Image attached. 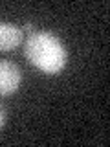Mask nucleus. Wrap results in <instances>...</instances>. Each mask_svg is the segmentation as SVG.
Masks as SVG:
<instances>
[{
    "label": "nucleus",
    "mask_w": 110,
    "mask_h": 147,
    "mask_svg": "<svg viewBox=\"0 0 110 147\" xmlns=\"http://www.w3.org/2000/svg\"><path fill=\"white\" fill-rule=\"evenodd\" d=\"M24 53L39 70L46 74H57L66 64L68 53L62 40L50 31H37L24 42Z\"/></svg>",
    "instance_id": "obj_1"
},
{
    "label": "nucleus",
    "mask_w": 110,
    "mask_h": 147,
    "mask_svg": "<svg viewBox=\"0 0 110 147\" xmlns=\"http://www.w3.org/2000/svg\"><path fill=\"white\" fill-rule=\"evenodd\" d=\"M20 79H22V74L15 63L0 59V96H7L17 92Z\"/></svg>",
    "instance_id": "obj_2"
},
{
    "label": "nucleus",
    "mask_w": 110,
    "mask_h": 147,
    "mask_svg": "<svg viewBox=\"0 0 110 147\" xmlns=\"http://www.w3.org/2000/svg\"><path fill=\"white\" fill-rule=\"evenodd\" d=\"M22 40V30L11 22H0V50L7 52L20 44Z\"/></svg>",
    "instance_id": "obj_3"
},
{
    "label": "nucleus",
    "mask_w": 110,
    "mask_h": 147,
    "mask_svg": "<svg viewBox=\"0 0 110 147\" xmlns=\"http://www.w3.org/2000/svg\"><path fill=\"white\" fill-rule=\"evenodd\" d=\"M4 123H6V110H4V107L0 105V129L4 127Z\"/></svg>",
    "instance_id": "obj_4"
},
{
    "label": "nucleus",
    "mask_w": 110,
    "mask_h": 147,
    "mask_svg": "<svg viewBox=\"0 0 110 147\" xmlns=\"http://www.w3.org/2000/svg\"><path fill=\"white\" fill-rule=\"evenodd\" d=\"M24 30H33V24H30V22H28V24H24Z\"/></svg>",
    "instance_id": "obj_5"
}]
</instances>
